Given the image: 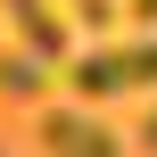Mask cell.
I'll return each mask as SVG.
<instances>
[{"instance_id":"obj_5","label":"cell","mask_w":157,"mask_h":157,"mask_svg":"<svg viewBox=\"0 0 157 157\" xmlns=\"http://www.w3.org/2000/svg\"><path fill=\"white\" fill-rule=\"evenodd\" d=\"M83 25H91V33H108V25H116V0H83Z\"/></svg>"},{"instance_id":"obj_2","label":"cell","mask_w":157,"mask_h":157,"mask_svg":"<svg viewBox=\"0 0 157 157\" xmlns=\"http://www.w3.org/2000/svg\"><path fill=\"white\" fill-rule=\"evenodd\" d=\"M41 149L50 157H124V132H108V124L83 116V108H50V116H41Z\"/></svg>"},{"instance_id":"obj_1","label":"cell","mask_w":157,"mask_h":157,"mask_svg":"<svg viewBox=\"0 0 157 157\" xmlns=\"http://www.w3.org/2000/svg\"><path fill=\"white\" fill-rule=\"evenodd\" d=\"M75 91L83 99H124V91H157V33L141 41H108L75 58Z\"/></svg>"},{"instance_id":"obj_4","label":"cell","mask_w":157,"mask_h":157,"mask_svg":"<svg viewBox=\"0 0 157 157\" xmlns=\"http://www.w3.org/2000/svg\"><path fill=\"white\" fill-rule=\"evenodd\" d=\"M41 83H50V66H41V58L0 50V91H8V99H41Z\"/></svg>"},{"instance_id":"obj_3","label":"cell","mask_w":157,"mask_h":157,"mask_svg":"<svg viewBox=\"0 0 157 157\" xmlns=\"http://www.w3.org/2000/svg\"><path fill=\"white\" fill-rule=\"evenodd\" d=\"M0 17L25 33V58H41V66H50V58H66V25L50 17V0H0Z\"/></svg>"},{"instance_id":"obj_8","label":"cell","mask_w":157,"mask_h":157,"mask_svg":"<svg viewBox=\"0 0 157 157\" xmlns=\"http://www.w3.org/2000/svg\"><path fill=\"white\" fill-rule=\"evenodd\" d=\"M75 8H83V0H75Z\"/></svg>"},{"instance_id":"obj_6","label":"cell","mask_w":157,"mask_h":157,"mask_svg":"<svg viewBox=\"0 0 157 157\" xmlns=\"http://www.w3.org/2000/svg\"><path fill=\"white\" fill-rule=\"evenodd\" d=\"M132 141H141V149H157V108L141 116V132H132Z\"/></svg>"},{"instance_id":"obj_7","label":"cell","mask_w":157,"mask_h":157,"mask_svg":"<svg viewBox=\"0 0 157 157\" xmlns=\"http://www.w3.org/2000/svg\"><path fill=\"white\" fill-rule=\"evenodd\" d=\"M132 17H141V33H149V25H157V0H132Z\"/></svg>"},{"instance_id":"obj_9","label":"cell","mask_w":157,"mask_h":157,"mask_svg":"<svg viewBox=\"0 0 157 157\" xmlns=\"http://www.w3.org/2000/svg\"><path fill=\"white\" fill-rule=\"evenodd\" d=\"M0 157H8V149H0Z\"/></svg>"}]
</instances>
